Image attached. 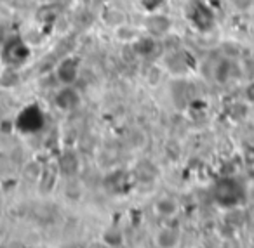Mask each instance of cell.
<instances>
[{
	"label": "cell",
	"mask_w": 254,
	"mask_h": 248,
	"mask_svg": "<svg viewBox=\"0 0 254 248\" xmlns=\"http://www.w3.org/2000/svg\"><path fill=\"white\" fill-rule=\"evenodd\" d=\"M155 212L162 217H169L174 215L178 212V203L173 198H160L155 203Z\"/></svg>",
	"instance_id": "5"
},
{
	"label": "cell",
	"mask_w": 254,
	"mask_h": 248,
	"mask_svg": "<svg viewBox=\"0 0 254 248\" xmlns=\"http://www.w3.org/2000/svg\"><path fill=\"white\" fill-rule=\"evenodd\" d=\"M242 196V188L237 181L233 179H223L221 182H218L216 186V199L218 203L225 206H233L240 201Z\"/></svg>",
	"instance_id": "1"
},
{
	"label": "cell",
	"mask_w": 254,
	"mask_h": 248,
	"mask_svg": "<svg viewBox=\"0 0 254 248\" xmlns=\"http://www.w3.org/2000/svg\"><path fill=\"white\" fill-rule=\"evenodd\" d=\"M78 71H80V63H78V59L68 57V59H64L63 63L58 66L56 75H58V78H60L61 84L71 85L78 78Z\"/></svg>",
	"instance_id": "2"
},
{
	"label": "cell",
	"mask_w": 254,
	"mask_h": 248,
	"mask_svg": "<svg viewBox=\"0 0 254 248\" xmlns=\"http://www.w3.org/2000/svg\"><path fill=\"white\" fill-rule=\"evenodd\" d=\"M230 4H232L233 9H237V11H249V9H253L254 5V0H228Z\"/></svg>",
	"instance_id": "6"
},
{
	"label": "cell",
	"mask_w": 254,
	"mask_h": 248,
	"mask_svg": "<svg viewBox=\"0 0 254 248\" xmlns=\"http://www.w3.org/2000/svg\"><path fill=\"white\" fill-rule=\"evenodd\" d=\"M171 23L167 18H162V16H153L146 21V28H148L150 33L153 35H164V33L169 30Z\"/></svg>",
	"instance_id": "4"
},
{
	"label": "cell",
	"mask_w": 254,
	"mask_h": 248,
	"mask_svg": "<svg viewBox=\"0 0 254 248\" xmlns=\"http://www.w3.org/2000/svg\"><path fill=\"white\" fill-rule=\"evenodd\" d=\"M78 102H80V96H78V92L75 91L73 87H70V85H66V87L58 92V96H56V104L60 106L61 109H66V111L68 109L77 108Z\"/></svg>",
	"instance_id": "3"
}]
</instances>
